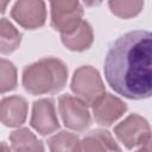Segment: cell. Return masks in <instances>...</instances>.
Listing matches in <instances>:
<instances>
[{
	"instance_id": "cell-2",
	"label": "cell",
	"mask_w": 152,
	"mask_h": 152,
	"mask_svg": "<svg viewBox=\"0 0 152 152\" xmlns=\"http://www.w3.org/2000/svg\"><path fill=\"white\" fill-rule=\"evenodd\" d=\"M68 69L65 64L57 58H43L23 71V86L33 94H53L59 91L66 83Z\"/></svg>"
},
{
	"instance_id": "cell-1",
	"label": "cell",
	"mask_w": 152,
	"mask_h": 152,
	"mask_svg": "<svg viewBox=\"0 0 152 152\" xmlns=\"http://www.w3.org/2000/svg\"><path fill=\"white\" fill-rule=\"evenodd\" d=\"M104 77L127 99L152 96V32L135 30L119 37L106 55Z\"/></svg>"
},
{
	"instance_id": "cell-3",
	"label": "cell",
	"mask_w": 152,
	"mask_h": 152,
	"mask_svg": "<svg viewBox=\"0 0 152 152\" xmlns=\"http://www.w3.org/2000/svg\"><path fill=\"white\" fill-rule=\"evenodd\" d=\"M51 26L61 34L72 33L82 23L83 10L78 0H49Z\"/></svg>"
},
{
	"instance_id": "cell-6",
	"label": "cell",
	"mask_w": 152,
	"mask_h": 152,
	"mask_svg": "<svg viewBox=\"0 0 152 152\" xmlns=\"http://www.w3.org/2000/svg\"><path fill=\"white\" fill-rule=\"evenodd\" d=\"M114 133L127 148H133L139 147L146 140L151 128L144 118L132 114L114 128Z\"/></svg>"
},
{
	"instance_id": "cell-5",
	"label": "cell",
	"mask_w": 152,
	"mask_h": 152,
	"mask_svg": "<svg viewBox=\"0 0 152 152\" xmlns=\"http://www.w3.org/2000/svg\"><path fill=\"white\" fill-rule=\"evenodd\" d=\"M58 110L64 125L75 131H84L91 122L88 104L80 97L63 95L58 100Z\"/></svg>"
},
{
	"instance_id": "cell-15",
	"label": "cell",
	"mask_w": 152,
	"mask_h": 152,
	"mask_svg": "<svg viewBox=\"0 0 152 152\" xmlns=\"http://www.w3.org/2000/svg\"><path fill=\"white\" fill-rule=\"evenodd\" d=\"M110 11L119 18L128 19L140 13L144 6V0H109Z\"/></svg>"
},
{
	"instance_id": "cell-12",
	"label": "cell",
	"mask_w": 152,
	"mask_h": 152,
	"mask_svg": "<svg viewBox=\"0 0 152 152\" xmlns=\"http://www.w3.org/2000/svg\"><path fill=\"white\" fill-rule=\"evenodd\" d=\"M61 38H62L63 44L68 49L72 51H83V50H87L91 45L94 36H93L91 26L87 21L82 20L80 26L72 33L61 34Z\"/></svg>"
},
{
	"instance_id": "cell-8",
	"label": "cell",
	"mask_w": 152,
	"mask_h": 152,
	"mask_svg": "<svg viewBox=\"0 0 152 152\" xmlns=\"http://www.w3.org/2000/svg\"><path fill=\"white\" fill-rule=\"evenodd\" d=\"M31 126L42 135L50 134L59 128V122L52 100L40 99L33 103Z\"/></svg>"
},
{
	"instance_id": "cell-19",
	"label": "cell",
	"mask_w": 152,
	"mask_h": 152,
	"mask_svg": "<svg viewBox=\"0 0 152 152\" xmlns=\"http://www.w3.org/2000/svg\"><path fill=\"white\" fill-rule=\"evenodd\" d=\"M83 2L86 4V6H89V7H94V6H97L102 2V0H83Z\"/></svg>"
},
{
	"instance_id": "cell-18",
	"label": "cell",
	"mask_w": 152,
	"mask_h": 152,
	"mask_svg": "<svg viewBox=\"0 0 152 152\" xmlns=\"http://www.w3.org/2000/svg\"><path fill=\"white\" fill-rule=\"evenodd\" d=\"M139 151H152V132L146 138V140L138 147Z\"/></svg>"
},
{
	"instance_id": "cell-4",
	"label": "cell",
	"mask_w": 152,
	"mask_h": 152,
	"mask_svg": "<svg viewBox=\"0 0 152 152\" xmlns=\"http://www.w3.org/2000/svg\"><path fill=\"white\" fill-rule=\"evenodd\" d=\"M71 89L88 106H93L104 94V86L97 70L89 65L80 66L74 72Z\"/></svg>"
},
{
	"instance_id": "cell-11",
	"label": "cell",
	"mask_w": 152,
	"mask_h": 152,
	"mask_svg": "<svg viewBox=\"0 0 152 152\" xmlns=\"http://www.w3.org/2000/svg\"><path fill=\"white\" fill-rule=\"evenodd\" d=\"M120 147L114 141L109 132L95 129L89 132L80 145V151H119Z\"/></svg>"
},
{
	"instance_id": "cell-10",
	"label": "cell",
	"mask_w": 152,
	"mask_h": 152,
	"mask_svg": "<svg viewBox=\"0 0 152 152\" xmlns=\"http://www.w3.org/2000/svg\"><path fill=\"white\" fill-rule=\"evenodd\" d=\"M27 114V103L21 96L5 97L0 104L1 122L7 127H17L24 124Z\"/></svg>"
},
{
	"instance_id": "cell-13",
	"label": "cell",
	"mask_w": 152,
	"mask_h": 152,
	"mask_svg": "<svg viewBox=\"0 0 152 152\" xmlns=\"http://www.w3.org/2000/svg\"><path fill=\"white\" fill-rule=\"evenodd\" d=\"M13 151H43V144L27 128L13 131L10 135Z\"/></svg>"
},
{
	"instance_id": "cell-7",
	"label": "cell",
	"mask_w": 152,
	"mask_h": 152,
	"mask_svg": "<svg viewBox=\"0 0 152 152\" xmlns=\"http://www.w3.org/2000/svg\"><path fill=\"white\" fill-rule=\"evenodd\" d=\"M11 15L25 28H38L46 19L45 4L43 0H18L12 7Z\"/></svg>"
},
{
	"instance_id": "cell-14",
	"label": "cell",
	"mask_w": 152,
	"mask_h": 152,
	"mask_svg": "<svg viewBox=\"0 0 152 152\" xmlns=\"http://www.w3.org/2000/svg\"><path fill=\"white\" fill-rule=\"evenodd\" d=\"M0 39H1V52L2 53H11L14 51L20 42H21V33L6 19H1L0 24Z\"/></svg>"
},
{
	"instance_id": "cell-20",
	"label": "cell",
	"mask_w": 152,
	"mask_h": 152,
	"mask_svg": "<svg viewBox=\"0 0 152 152\" xmlns=\"http://www.w3.org/2000/svg\"><path fill=\"white\" fill-rule=\"evenodd\" d=\"M10 0H1V2H2V7H1V12H5V8H6V5H7V2H8Z\"/></svg>"
},
{
	"instance_id": "cell-17",
	"label": "cell",
	"mask_w": 152,
	"mask_h": 152,
	"mask_svg": "<svg viewBox=\"0 0 152 152\" xmlns=\"http://www.w3.org/2000/svg\"><path fill=\"white\" fill-rule=\"evenodd\" d=\"M0 70H1V78H0V90L1 93H6L12 90L17 86V70L14 65L6 61L5 58L0 62Z\"/></svg>"
},
{
	"instance_id": "cell-9",
	"label": "cell",
	"mask_w": 152,
	"mask_h": 152,
	"mask_svg": "<svg viewBox=\"0 0 152 152\" xmlns=\"http://www.w3.org/2000/svg\"><path fill=\"white\" fill-rule=\"evenodd\" d=\"M91 107L95 121L103 126L112 125L127 109L126 104L120 99L106 93Z\"/></svg>"
},
{
	"instance_id": "cell-16",
	"label": "cell",
	"mask_w": 152,
	"mask_h": 152,
	"mask_svg": "<svg viewBox=\"0 0 152 152\" xmlns=\"http://www.w3.org/2000/svg\"><path fill=\"white\" fill-rule=\"evenodd\" d=\"M51 151H80V138L70 132H61L49 139Z\"/></svg>"
}]
</instances>
